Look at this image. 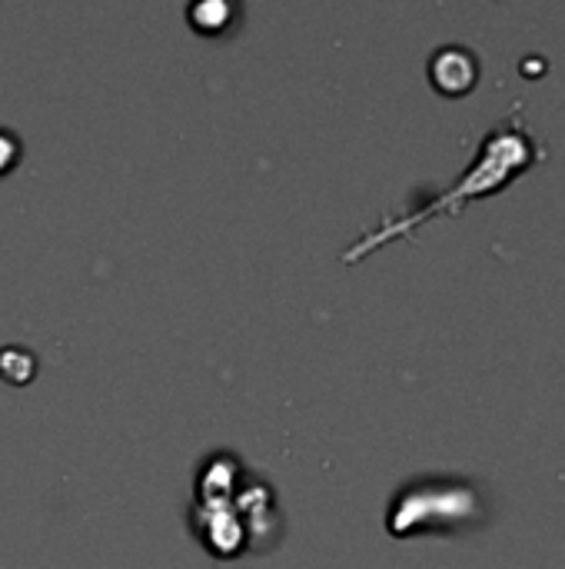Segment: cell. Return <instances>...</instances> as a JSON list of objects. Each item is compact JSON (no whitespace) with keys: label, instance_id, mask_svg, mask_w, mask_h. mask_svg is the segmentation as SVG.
<instances>
[{"label":"cell","instance_id":"obj_2","mask_svg":"<svg viewBox=\"0 0 565 569\" xmlns=\"http://www.w3.org/2000/svg\"><path fill=\"white\" fill-rule=\"evenodd\" d=\"M480 513L476 490L466 483H420L400 493L390 510L393 537H416L423 530H453Z\"/></svg>","mask_w":565,"mask_h":569},{"label":"cell","instance_id":"obj_1","mask_svg":"<svg viewBox=\"0 0 565 569\" xmlns=\"http://www.w3.org/2000/svg\"><path fill=\"white\" fill-rule=\"evenodd\" d=\"M536 160H539V150H536V143H533V137L519 127V110H516L503 127H496V130L483 140L480 157L473 160V167L463 173V180H460L450 193L436 197L433 203H426L423 210H416V213H410V217L386 220L380 230L360 237V240L343 253V263L363 260V257L373 253L376 247H383V243H390V240H396V237H403V233H413L416 227H423V223L433 220V217L460 213L470 200L500 193L516 173L529 170Z\"/></svg>","mask_w":565,"mask_h":569},{"label":"cell","instance_id":"obj_5","mask_svg":"<svg viewBox=\"0 0 565 569\" xmlns=\"http://www.w3.org/2000/svg\"><path fill=\"white\" fill-rule=\"evenodd\" d=\"M230 13H233V10H230L226 3H200V7H193V10H186L190 23H193L200 33H220V30L226 27Z\"/></svg>","mask_w":565,"mask_h":569},{"label":"cell","instance_id":"obj_4","mask_svg":"<svg viewBox=\"0 0 565 569\" xmlns=\"http://www.w3.org/2000/svg\"><path fill=\"white\" fill-rule=\"evenodd\" d=\"M33 373H37V360H33L30 350H23V347H17V343L0 350V377H3V380L23 387V383L33 380Z\"/></svg>","mask_w":565,"mask_h":569},{"label":"cell","instance_id":"obj_3","mask_svg":"<svg viewBox=\"0 0 565 569\" xmlns=\"http://www.w3.org/2000/svg\"><path fill=\"white\" fill-rule=\"evenodd\" d=\"M430 80L446 97H463L476 83V60L463 47H443L430 60Z\"/></svg>","mask_w":565,"mask_h":569},{"label":"cell","instance_id":"obj_6","mask_svg":"<svg viewBox=\"0 0 565 569\" xmlns=\"http://www.w3.org/2000/svg\"><path fill=\"white\" fill-rule=\"evenodd\" d=\"M20 140L13 137V130H0V177H7L17 163H20Z\"/></svg>","mask_w":565,"mask_h":569}]
</instances>
